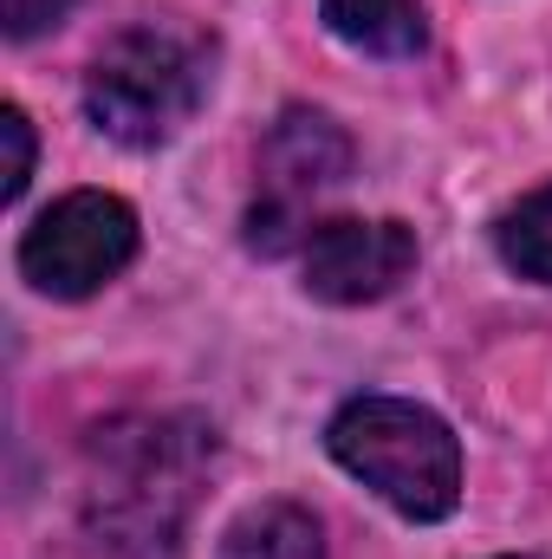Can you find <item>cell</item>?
<instances>
[{
	"mask_svg": "<svg viewBox=\"0 0 552 559\" xmlns=\"http://www.w3.org/2000/svg\"><path fill=\"white\" fill-rule=\"evenodd\" d=\"M137 254V209L105 189H79L52 202L26 241H20V274L52 299H85L105 280H118Z\"/></svg>",
	"mask_w": 552,
	"mask_h": 559,
	"instance_id": "277c9868",
	"label": "cell"
},
{
	"mask_svg": "<svg viewBox=\"0 0 552 559\" xmlns=\"http://www.w3.org/2000/svg\"><path fill=\"white\" fill-rule=\"evenodd\" d=\"M325 449L410 521H448L461 501V442L410 397H351L325 429Z\"/></svg>",
	"mask_w": 552,
	"mask_h": 559,
	"instance_id": "7a4b0ae2",
	"label": "cell"
},
{
	"mask_svg": "<svg viewBox=\"0 0 552 559\" xmlns=\"http://www.w3.org/2000/svg\"><path fill=\"white\" fill-rule=\"evenodd\" d=\"M79 0H7V39H39L52 33Z\"/></svg>",
	"mask_w": 552,
	"mask_h": 559,
	"instance_id": "30bf717a",
	"label": "cell"
},
{
	"mask_svg": "<svg viewBox=\"0 0 552 559\" xmlns=\"http://www.w3.org/2000/svg\"><path fill=\"white\" fill-rule=\"evenodd\" d=\"M416 274V228L404 222H319L305 241V293L325 306H371Z\"/></svg>",
	"mask_w": 552,
	"mask_h": 559,
	"instance_id": "5b68a950",
	"label": "cell"
},
{
	"mask_svg": "<svg viewBox=\"0 0 552 559\" xmlns=\"http://www.w3.org/2000/svg\"><path fill=\"white\" fill-rule=\"evenodd\" d=\"M319 13L345 46H358L371 59H410L429 39L422 0H319Z\"/></svg>",
	"mask_w": 552,
	"mask_h": 559,
	"instance_id": "8992f818",
	"label": "cell"
},
{
	"mask_svg": "<svg viewBox=\"0 0 552 559\" xmlns=\"http://www.w3.org/2000/svg\"><path fill=\"white\" fill-rule=\"evenodd\" d=\"M501 261L520 280H547L552 286V189H533L527 202H514L494 228Z\"/></svg>",
	"mask_w": 552,
	"mask_h": 559,
	"instance_id": "ba28073f",
	"label": "cell"
},
{
	"mask_svg": "<svg viewBox=\"0 0 552 559\" xmlns=\"http://www.w3.org/2000/svg\"><path fill=\"white\" fill-rule=\"evenodd\" d=\"M351 169V138L325 111H286L261 150V195L248 209V241L261 254H286L312 241V202L338 189Z\"/></svg>",
	"mask_w": 552,
	"mask_h": 559,
	"instance_id": "3957f363",
	"label": "cell"
},
{
	"mask_svg": "<svg viewBox=\"0 0 552 559\" xmlns=\"http://www.w3.org/2000/svg\"><path fill=\"white\" fill-rule=\"evenodd\" d=\"M0 150H7V163H0V202H20V189L33 176V124H26L20 105L0 111Z\"/></svg>",
	"mask_w": 552,
	"mask_h": 559,
	"instance_id": "9c48e42d",
	"label": "cell"
},
{
	"mask_svg": "<svg viewBox=\"0 0 552 559\" xmlns=\"http://www.w3.org/2000/svg\"><path fill=\"white\" fill-rule=\"evenodd\" d=\"M221 559H325V540H319V521L292 501H261L248 508L228 540H221Z\"/></svg>",
	"mask_w": 552,
	"mask_h": 559,
	"instance_id": "52a82bcc",
	"label": "cell"
},
{
	"mask_svg": "<svg viewBox=\"0 0 552 559\" xmlns=\"http://www.w3.org/2000/svg\"><path fill=\"white\" fill-rule=\"evenodd\" d=\"M208 79H215V46L195 26L143 20L92 59L85 111L105 138L131 143V150H156L202 111Z\"/></svg>",
	"mask_w": 552,
	"mask_h": 559,
	"instance_id": "6da1fadb",
	"label": "cell"
}]
</instances>
